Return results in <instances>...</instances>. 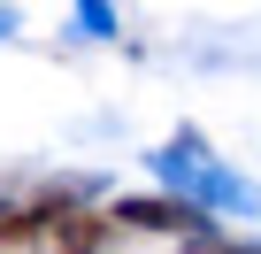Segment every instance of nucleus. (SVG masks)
Masks as SVG:
<instances>
[{"label":"nucleus","mask_w":261,"mask_h":254,"mask_svg":"<svg viewBox=\"0 0 261 254\" xmlns=\"http://www.w3.org/2000/svg\"><path fill=\"white\" fill-rule=\"evenodd\" d=\"M223 254H261V246H223Z\"/></svg>","instance_id":"obj_3"},{"label":"nucleus","mask_w":261,"mask_h":254,"mask_svg":"<svg viewBox=\"0 0 261 254\" xmlns=\"http://www.w3.org/2000/svg\"><path fill=\"white\" fill-rule=\"evenodd\" d=\"M115 223H130V231H200L207 216L169 193V200H115Z\"/></svg>","instance_id":"obj_2"},{"label":"nucleus","mask_w":261,"mask_h":254,"mask_svg":"<svg viewBox=\"0 0 261 254\" xmlns=\"http://www.w3.org/2000/svg\"><path fill=\"white\" fill-rule=\"evenodd\" d=\"M162 177L177 185V200H185V208H246V216L261 208V193H253V185H238L230 170H215V162H207L200 131H177V139H169Z\"/></svg>","instance_id":"obj_1"}]
</instances>
